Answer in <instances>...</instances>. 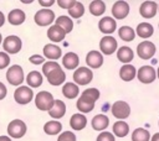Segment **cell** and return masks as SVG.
I'll return each mask as SVG.
<instances>
[{"label": "cell", "mask_w": 159, "mask_h": 141, "mask_svg": "<svg viewBox=\"0 0 159 141\" xmlns=\"http://www.w3.org/2000/svg\"><path fill=\"white\" fill-rule=\"evenodd\" d=\"M98 28L102 33L109 36L111 33H113L117 28V22L113 17H109V16H104L99 20L98 22Z\"/></svg>", "instance_id": "14"}, {"label": "cell", "mask_w": 159, "mask_h": 141, "mask_svg": "<svg viewBox=\"0 0 159 141\" xmlns=\"http://www.w3.org/2000/svg\"><path fill=\"white\" fill-rule=\"evenodd\" d=\"M70 125L73 130H82L87 125V118L83 114H73L70 119Z\"/></svg>", "instance_id": "26"}, {"label": "cell", "mask_w": 159, "mask_h": 141, "mask_svg": "<svg viewBox=\"0 0 159 141\" xmlns=\"http://www.w3.org/2000/svg\"><path fill=\"white\" fill-rule=\"evenodd\" d=\"M93 78V73L88 67H78L75 73H73V80L75 84H80V85H86L88 83H91Z\"/></svg>", "instance_id": "7"}, {"label": "cell", "mask_w": 159, "mask_h": 141, "mask_svg": "<svg viewBox=\"0 0 159 141\" xmlns=\"http://www.w3.org/2000/svg\"><path fill=\"white\" fill-rule=\"evenodd\" d=\"M106 11V4L101 0H93L91 1L89 4V12L93 15V16H99V15H103Z\"/></svg>", "instance_id": "33"}, {"label": "cell", "mask_w": 159, "mask_h": 141, "mask_svg": "<svg viewBox=\"0 0 159 141\" xmlns=\"http://www.w3.org/2000/svg\"><path fill=\"white\" fill-rule=\"evenodd\" d=\"M4 24H5V15L0 11V27H1Z\"/></svg>", "instance_id": "45"}, {"label": "cell", "mask_w": 159, "mask_h": 141, "mask_svg": "<svg viewBox=\"0 0 159 141\" xmlns=\"http://www.w3.org/2000/svg\"><path fill=\"white\" fill-rule=\"evenodd\" d=\"M137 77H138V79H139L140 83L149 84V83H153L155 80V78H157V70L152 66H142L138 69V72H137Z\"/></svg>", "instance_id": "9"}, {"label": "cell", "mask_w": 159, "mask_h": 141, "mask_svg": "<svg viewBox=\"0 0 159 141\" xmlns=\"http://www.w3.org/2000/svg\"><path fill=\"white\" fill-rule=\"evenodd\" d=\"M99 95H101V93L97 88H88V89L83 90L80 99L76 103L77 109L83 114L92 111L94 108V103L98 100Z\"/></svg>", "instance_id": "1"}, {"label": "cell", "mask_w": 159, "mask_h": 141, "mask_svg": "<svg viewBox=\"0 0 159 141\" xmlns=\"http://www.w3.org/2000/svg\"><path fill=\"white\" fill-rule=\"evenodd\" d=\"M150 135L147 129L138 127L132 132V141H149Z\"/></svg>", "instance_id": "35"}, {"label": "cell", "mask_w": 159, "mask_h": 141, "mask_svg": "<svg viewBox=\"0 0 159 141\" xmlns=\"http://www.w3.org/2000/svg\"><path fill=\"white\" fill-rule=\"evenodd\" d=\"M65 36H66L65 31L61 27H58L57 25H52L47 30V37L52 42H61L65 40Z\"/></svg>", "instance_id": "21"}, {"label": "cell", "mask_w": 159, "mask_h": 141, "mask_svg": "<svg viewBox=\"0 0 159 141\" xmlns=\"http://www.w3.org/2000/svg\"><path fill=\"white\" fill-rule=\"evenodd\" d=\"M39 4L43 7H48V6L55 4V0H39Z\"/></svg>", "instance_id": "44"}, {"label": "cell", "mask_w": 159, "mask_h": 141, "mask_svg": "<svg viewBox=\"0 0 159 141\" xmlns=\"http://www.w3.org/2000/svg\"><path fill=\"white\" fill-rule=\"evenodd\" d=\"M62 64L66 69H75L80 64V58L75 52H68L62 57Z\"/></svg>", "instance_id": "23"}, {"label": "cell", "mask_w": 159, "mask_h": 141, "mask_svg": "<svg viewBox=\"0 0 159 141\" xmlns=\"http://www.w3.org/2000/svg\"><path fill=\"white\" fill-rule=\"evenodd\" d=\"M6 93H7V89H6L5 84L0 82V100H2L6 96Z\"/></svg>", "instance_id": "43"}, {"label": "cell", "mask_w": 159, "mask_h": 141, "mask_svg": "<svg viewBox=\"0 0 159 141\" xmlns=\"http://www.w3.org/2000/svg\"><path fill=\"white\" fill-rule=\"evenodd\" d=\"M158 9H159V6H158Z\"/></svg>", "instance_id": "51"}, {"label": "cell", "mask_w": 159, "mask_h": 141, "mask_svg": "<svg viewBox=\"0 0 159 141\" xmlns=\"http://www.w3.org/2000/svg\"><path fill=\"white\" fill-rule=\"evenodd\" d=\"M34 98V93H32V89L30 87H26V85H20L17 87V89L15 90L14 93V99L17 104H21V105H25V104H29Z\"/></svg>", "instance_id": "5"}, {"label": "cell", "mask_w": 159, "mask_h": 141, "mask_svg": "<svg viewBox=\"0 0 159 141\" xmlns=\"http://www.w3.org/2000/svg\"><path fill=\"white\" fill-rule=\"evenodd\" d=\"M84 14V6L80 1H75V4L68 9V15L73 19H80Z\"/></svg>", "instance_id": "36"}, {"label": "cell", "mask_w": 159, "mask_h": 141, "mask_svg": "<svg viewBox=\"0 0 159 141\" xmlns=\"http://www.w3.org/2000/svg\"><path fill=\"white\" fill-rule=\"evenodd\" d=\"M117 40L113 37V36H103L99 41V48H101V52L103 54H107V56H111L116 51H117Z\"/></svg>", "instance_id": "10"}, {"label": "cell", "mask_w": 159, "mask_h": 141, "mask_svg": "<svg viewBox=\"0 0 159 141\" xmlns=\"http://www.w3.org/2000/svg\"><path fill=\"white\" fill-rule=\"evenodd\" d=\"M133 57H134V52L128 46H122L117 49V58H118V61H120L124 64L129 63L133 59Z\"/></svg>", "instance_id": "22"}, {"label": "cell", "mask_w": 159, "mask_h": 141, "mask_svg": "<svg viewBox=\"0 0 159 141\" xmlns=\"http://www.w3.org/2000/svg\"><path fill=\"white\" fill-rule=\"evenodd\" d=\"M137 35L142 38H149L150 36H153L154 33V28L148 22H140L138 26H137V30H135Z\"/></svg>", "instance_id": "29"}, {"label": "cell", "mask_w": 159, "mask_h": 141, "mask_svg": "<svg viewBox=\"0 0 159 141\" xmlns=\"http://www.w3.org/2000/svg\"><path fill=\"white\" fill-rule=\"evenodd\" d=\"M57 141H76V135L71 131H65V132L60 134Z\"/></svg>", "instance_id": "38"}, {"label": "cell", "mask_w": 159, "mask_h": 141, "mask_svg": "<svg viewBox=\"0 0 159 141\" xmlns=\"http://www.w3.org/2000/svg\"><path fill=\"white\" fill-rule=\"evenodd\" d=\"M129 14V5L127 1H116L112 6V15L117 20H123Z\"/></svg>", "instance_id": "13"}, {"label": "cell", "mask_w": 159, "mask_h": 141, "mask_svg": "<svg viewBox=\"0 0 159 141\" xmlns=\"http://www.w3.org/2000/svg\"><path fill=\"white\" fill-rule=\"evenodd\" d=\"M108 124H109V119H108V116L104 115V114H98V115H96V116L92 119V121H91L92 127H93L94 130H97V131H102V130L107 129Z\"/></svg>", "instance_id": "25"}, {"label": "cell", "mask_w": 159, "mask_h": 141, "mask_svg": "<svg viewBox=\"0 0 159 141\" xmlns=\"http://www.w3.org/2000/svg\"><path fill=\"white\" fill-rule=\"evenodd\" d=\"M97 141H116L114 135L108 132V131H103L97 136Z\"/></svg>", "instance_id": "40"}, {"label": "cell", "mask_w": 159, "mask_h": 141, "mask_svg": "<svg viewBox=\"0 0 159 141\" xmlns=\"http://www.w3.org/2000/svg\"><path fill=\"white\" fill-rule=\"evenodd\" d=\"M61 48L57 46V45H52V43H48V45H45L43 47V54L45 57H47L50 61H56L61 57Z\"/></svg>", "instance_id": "24"}, {"label": "cell", "mask_w": 159, "mask_h": 141, "mask_svg": "<svg viewBox=\"0 0 159 141\" xmlns=\"http://www.w3.org/2000/svg\"><path fill=\"white\" fill-rule=\"evenodd\" d=\"M157 77L159 78V68H158V70H157Z\"/></svg>", "instance_id": "49"}, {"label": "cell", "mask_w": 159, "mask_h": 141, "mask_svg": "<svg viewBox=\"0 0 159 141\" xmlns=\"http://www.w3.org/2000/svg\"><path fill=\"white\" fill-rule=\"evenodd\" d=\"M150 141H159V132H158V134H154V135L152 136Z\"/></svg>", "instance_id": "46"}, {"label": "cell", "mask_w": 159, "mask_h": 141, "mask_svg": "<svg viewBox=\"0 0 159 141\" xmlns=\"http://www.w3.org/2000/svg\"><path fill=\"white\" fill-rule=\"evenodd\" d=\"M26 130H27L26 124L20 119H15L10 121V124L7 125V134L10 137L14 139H21L26 134Z\"/></svg>", "instance_id": "4"}, {"label": "cell", "mask_w": 159, "mask_h": 141, "mask_svg": "<svg viewBox=\"0 0 159 141\" xmlns=\"http://www.w3.org/2000/svg\"><path fill=\"white\" fill-rule=\"evenodd\" d=\"M60 67V64L56 62V61H47V62H45L43 64H42V73L45 74V75H47L51 70H53V69H56V68H58Z\"/></svg>", "instance_id": "37"}, {"label": "cell", "mask_w": 159, "mask_h": 141, "mask_svg": "<svg viewBox=\"0 0 159 141\" xmlns=\"http://www.w3.org/2000/svg\"><path fill=\"white\" fill-rule=\"evenodd\" d=\"M46 78H47V80H48V83H50L51 85H60V84H62V83L66 80V74H65V72L62 70V68L58 67V68L51 70V72L46 75Z\"/></svg>", "instance_id": "17"}, {"label": "cell", "mask_w": 159, "mask_h": 141, "mask_svg": "<svg viewBox=\"0 0 159 141\" xmlns=\"http://www.w3.org/2000/svg\"><path fill=\"white\" fill-rule=\"evenodd\" d=\"M0 141H11L9 136H0Z\"/></svg>", "instance_id": "47"}, {"label": "cell", "mask_w": 159, "mask_h": 141, "mask_svg": "<svg viewBox=\"0 0 159 141\" xmlns=\"http://www.w3.org/2000/svg\"><path fill=\"white\" fill-rule=\"evenodd\" d=\"M86 63L91 68H99L103 64V54L99 51H89L86 56Z\"/></svg>", "instance_id": "16"}, {"label": "cell", "mask_w": 159, "mask_h": 141, "mask_svg": "<svg viewBox=\"0 0 159 141\" xmlns=\"http://www.w3.org/2000/svg\"><path fill=\"white\" fill-rule=\"evenodd\" d=\"M25 20H26V15H25V12L21 9H14L7 15V21L11 25H14V26L21 25Z\"/></svg>", "instance_id": "20"}, {"label": "cell", "mask_w": 159, "mask_h": 141, "mask_svg": "<svg viewBox=\"0 0 159 141\" xmlns=\"http://www.w3.org/2000/svg\"><path fill=\"white\" fill-rule=\"evenodd\" d=\"M158 126H159V122H158Z\"/></svg>", "instance_id": "50"}, {"label": "cell", "mask_w": 159, "mask_h": 141, "mask_svg": "<svg viewBox=\"0 0 159 141\" xmlns=\"http://www.w3.org/2000/svg\"><path fill=\"white\" fill-rule=\"evenodd\" d=\"M55 25H57L58 27H61L65 33H70L73 28V22L71 20L70 16H66V15H62V16H58L55 21Z\"/></svg>", "instance_id": "27"}, {"label": "cell", "mask_w": 159, "mask_h": 141, "mask_svg": "<svg viewBox=\"0 0 159 141\" xmlns=\"http://www.w3.org/2000/svg\"><path fill=\"white\" fill-rule=\"evenodd\" d=\"M65 114H66V104H65L62 100L56 99V100L53 101L52 108L48 110V115H50L51 118H53V119H60V118H62Z\"/></svg>", "instance_id": "18"}, {"label": "cell", "mask_w": 159, "mask_h": 141, "mask_svg": "<svg viewBox=\"0 0 159 141\" xmlns=\"http://www.w3.org/2000/svg\"><path fill=\"white\" fill-rule=\"evenodd\" d=\"M157 48L155 45L150 41H143L137 46V54L142 58V59H149L154 56Z\"/></svg>", "instance_id": "11"}, {"label": "cell", "mask_w": 159, "mask_h": 141, "mask_svg": "<svg viewBox=\"0 0 159 141\" xmlns=\"http://www.w3.org/2000/svg\"><path fill=\"white\" fill-rule=\"evenodd\" d=\"M34 20L39 26H48L55 21V12L50 9H41L35 14Z\"/></svg>", "instance_id": "8"}, {"label": "cell", "mask_w": 159, "mask_h": 141, "mask_svg": "<svg viewBox=\"0 0 159 141\" xmlns=\"http://www.w3.org/2000/svg\"><path fill=\"white\" fill-rule=\"evenodd\" d=\"M42 80H43L42 74L40 72H37V70H31L27 74V77H26V83L29 84L30 88H37V87H40L42 84Z\"/></svg>", "instance_id": "28"}, {"label": "cell", "mask_w": 159, "mask_h": 141, "mask_svg": "<svg viewBox=\"0 0 159 141\" xmlns=\"http://www.w3.org/2000/svg\"><path fill=\"white\" fill-rule=\"evenodd\" d=\"M29 61L32 63V64H43V62H45V58L42 57V56H40V54H32L30 58H29Z\"/></svg>", "instance_id": "41"}, {"label": "cell", "mask_w": 159, "mask_h": 141, "mask_svg": "<svg viewBox=\"0 0 159 141\" xmlns=\"http://www.w3.org/2000/svg\"><path fill=\"white\" fill-rule=\"evenodd\" d=\"M1 42H2V37H1V33H0V45H1Z\"/></svg>", "instance_id": "48"}, {"label": "cell", "mask_w": 159, "mask_h": 141, "mask_svg": "<svg viewBox=\"0 0 159 141\" xmlns=\"http://www.w3.org/2000/svg\"><path fill=\"white\" fill-rule=\"evenodd\" d=\"M25 77H24V70L22 67L19 64H14L11 66L7 72H6V80L11 84V85H19L22 84Z\"/></svg>", "instance_id": "3"}, {"label": "cell", "mask_w": 159, "mask_h": 141, "mask_svg": "<svg viewBox=\"0 0 159 141\" xmlns=\"http://www.w3.org/2000/svg\"><path fill=\"white\" fill-rule=\"evenodd\" d=\"M118 35H119V37H120L123 41L130 42V41H133L134 37H135V31H134L132 27H129V26H122V27H119V30H118Z\"/></svg>", "instance_id": "34"}, {"label": "cell", "mask_w": 159, "mask_h": 141, "mask_svg": "<svg viewBox=\"0 0 159 141\" xmlns=\"http://www.w3.org/2000/svg\"><path fill=\"white\" fill-rule=\"evenodd\" d=\"M57 4H58L60 7L68 10V9L75 4V0H57Z\"/></svg>", "instance_id": "42"}, {"label": "cell", "mask_w": 159, "mask_h": 141, "mask_svg": "<svg viewBox=\"0 0 159 141\" xmlns=\"http://www.w3.org/2000/svg\"><path fill=\"white\" fill-rule=\"evenodd\" d=\"M53 95L46 90H42L36 94L35 96V105L41 111H48L53 105Z\"/></svg>", "instance_id": "2"}, {"label": "cell", "mask_w": 159, "mask_h": 141, "mask_svg": "<svg viewBox=\"0 0 159 141\" xmlns=\"http://www.w3.org/2000/svg\"><path fill=\"white\" fill-rule=\"evenodd\" d=\"M10 64V57L6 52H0V69L6 68Z\"/></svg>", "instance_id": "39"}, {"label": "cell", "mask_w": 159, "mask_h": 141, "mask_svg": "<svg viewBox=\"0 0 159 141\" xmlns=\"http://www.w3.org/2000/svg\"><path fill=\"white\" fill-rule=\"evenodd\" d=\"M158 26H159V25H158Z\"/></svg>", "instance_id": "52"}, {"label": "cell", "mask_w": 159, "mask_h": 141, "mask_svg": "<svg viewBox=\"0 0 159 141\" xmlns=\"http://www.w3.org/2000/svg\"><path fill=\"white\" fill-rule=\"evenodd\" d=\"M129 132V125L123 121V120H119L117 122L113 124V134L118 137H124L127 136Z\"/></svg>", "instance_id": "31"}, {"label": "cell", "mask_w": 159, "mask_h": 141, "mask_svg": "<svg viewBox=\"0 0 159 141\" xmlns=\"http://www.w3.org/2000/svg\"><path fill=\"white\" fill-rule=\"evenodd\" d=\"M119 77L124 82H130L137 77V69L132 64H123L119 69Z\"/></svg>", "instance_id": "19"}, {"label": "cell", "mask_w": 159, "mask_h": 141, "mask_svg": "<svg viewBox=\"0 0 159 141\" xmlns=\"http://www.w3.org/2000/svg\"><path fill=\"white\" fill-rule=\"evenodd\" d=\"M61 130H62V124L60 121H56V120L47 121L43 125V131L47 135H57L61 132Z\"/></svg>", "instance_id": "32"}, {"label": "cell", "mask_w": 159, "mask_h": 141, "mask_svg": "<svg viewBox=\"0 0 159 141\" xmlns=\"http://www.w3.org/2000/svg\"><path fill=\"white\" fill-rule=\"evenodd\" d=\"M113 116H116L117 119L119 120H123V119H127L130 114V108H129V104H127L125 101L123 100H118L116 101L113 105H112V109H111Z\"/></svg>", "instance_id": "12"}, {"label": "cell", "mask_w": 159, "mask_h": 141, "mask_svg": "<svg viewBox=\"0 0 159 141\" xmlns=\"http://www.w3.org/2000/svg\"><path fill=\"white\" fill-rule=\"evenodd\" d=\"M158 4L155 1H144L139 7V12L144 19H152L157 15Z\"/></svg>", "instance_id": "15"}, {"label": "cell", "mask_w": 159, "mask_h": 141, "mask_svg": "<svg viewBox=\"0 0 159 141\" xmlns=\"http://www.w3.org/2000/svg\"><path fill=\"white\" fill-rule=\"evenodd\" d=\"M80 93V88L77 84L75 83H66L63 87H62V94L67 98V99H75Z\"/></svg>", "instance_id": "30"}, {"label": "cell", "mask_w": 159, "mask_h": 141, "mask_svg": "<svg viewBox=\"0 0 159 141\" xmlns=\"http://www.w3.org/2000/svg\"><path fill=\"white\" fill-rule=\"evenodd\" d=\"M2 47H4V52L15 54V53L20 52V49L22 47V42H21L20 37L11 35V36L5 37V40L2 41Z\"/></svg>", "instance_id": "6"}]
</instances>
